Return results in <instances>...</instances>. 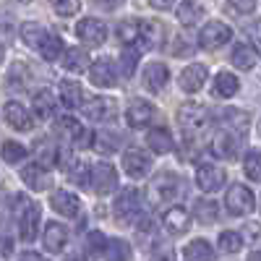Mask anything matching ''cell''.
Masks as SVG:
<instances>
[{"instance_id":"obj_52","label":"cell","mask_w":261,"mask_h":261,"mask_svg":"<svg viewBox=\"0 0 261 261\" xmlns=\"http://www.w3.org/2000/svg\"><path fill=\"white\" fill-rule=\"evenodd\" d=\"M3 55H6V53H3V45H0V63H3Z\"/></svg>"},{"instance_id":"obj_20","label":"cell","mask_w":261,"mask_h":261,"mask_svg":"<svg viewBox=\"0 0 261 261\" xmlns=\"http://www.w3.org/2000/svg\"><path fill=\"white\" fill-rule=\"evenodd\" d=\"M3 118H6V123H8L13 130H32V125H34L32 115L27 113V107L18 105V102H8V105H6Z\"/></svg>"},{"instance_id":"obj_47","label":"cell","mask_w":261,"mask_h":261,"mask_svg":"<svg viewBox=\"0 0 261 261\" xmlns=\"http://www.w3.org/2000/svg\"><path fill=\"white\" fill-rule=\"evenodd\" d=\"M97 6L105 8V11H118L123 6V0H97Z\"/></svg>"},{"instance_id":"obj_45","label":"cell","mask_w":261,"mask_h":261,"mask_svg":"<svg viewBox=\"0 0 261 261\" xmlns=\"http://www.w3.org/2000/svg\"><path fill=\"white\" fill-rule=\"evenodd\" d=\"M86 246H89V251L92 253H105V248H107V238L99 232V230H94V232H89V238H86Z\"/></svg>"},{"instance_id":"obj_32","label":"cell","mask_w":261,"mask_h":261,"mask_svg":"<svg viewBox=\"0 0 261 261\" xmlns=\"http://www.w3.org/2000/svg\"><path fill=\"white\" fill-rule=\"evenodd\" d=\"M120 146H123L120 134H113V130H97L94 134V149L102 151V154H113Z\"/></svg>"},{"instance_id":"obj_36","label":"cell","mask_w":261,"mask_h":261,"mask_svg":"<svg viewBox=\"0 0 261 261\" xmlns=\"http://www.w3.org/2000/svg\"><path fill=\"white\" fill-rule=\"evenodd\" d=\"M217 243H220L222 253H238L243 248V235L235 232V230H222L220 238H217Z\"/></svg>"},{"instance_id":"obj_34","label":"cell","mask_w":261,"mask_h":261,"mask_svg":"<svg viewBox=\"0 0 261 261\" xmlns=\"http://www.w3.org/2000/svg\"><path fill=\"white\" fill-rule=\"evenodd\" d=\"M204 16V8L199 3H193V0H183V3L178 6V21L186 27H193V24H199Z\"/></svg>"},{"instance_id":"obj_53","label":"cell","mask_w":261,"mask_h":261,"mask_svg":"<svg viewBox=\"0 0 261 261\" xmlns=\"http://www.w3.org/2000/svg\"><path fill=\"white\" fill-rule=\"evenodd\" d=\"M18 3H29V0H18Z\"/></svg>"},{"instance_id":"obj_14","label":"cell","mask_w":261,"mask_h":261,"mask_svg":"<svg viewBox=\"0 0 261 261\" xmlns=\"http://www.w3.org/2000/svg\"><path fill=\"white\" fill-rule=\"evenodd\" d=\"M162 227H165L170 235H183V232L191 227V212L183 209V206H170V209L162 214Z\"/></svg>"},{"instance_id":"obj_7","label":"cell","mask_w":261,"mask_h":261,"mask_svg":"<svg viewBox=\"0 0 261 261\" xmlns=\"http://www.w3.org/2000/svg\"><path fill=\"white\" fill-rule=\"evenodd\" d=\"M76 37L84 42V45L99 47V45H105V39H107V27L102 24V21H97V18H81L76 24Z\"/></svg>"},{"instance_id":"obj_50","label":"cell","mask_w":261,"mask_h":261,"mask_svg":"<svg viewBox=\"0 0 261 261\" xmlns=\"http://www.w3.org/2000/svg\"><path fill=\"white\" fill-rule=\"evenodd\" d=\"M21 261H42V258L34 256V253H24V256H21Z\"/></svg>"},{"instance_id":"obj_1","label":"cell","mask_w":261,"mask_h":261,"mask_svg":"<svg viewBox=\"0 0 261 261\" xmlns=\"http://www.w3.org/2000/svg\"><path fill=\"white\" fill-rule=\"evenodd\" d=\"M115 217L123 225H136L144 214V196L139 188H123L115 199Z\"/></svg>"},{"instance_id":"obj_3","label":"cell","mask_w":261,"mask_h":261,"mask_svg":"<svg viewBox=\"0 0 261 261\" xmlns=\"http://www.w3.org/2000/svg\"><path fill=\"white\" fill-rule=\"evenodd\" d=\"M39 222H42V209L39 204H29L24 196H18V235L24 243H34L39 235Z\"/></svg>"},{"instance_id":"obj_10","label":"cell","mask_w":261,"mask_h":261,"mask_svg":"<svg viewBox=\"0 0 261 261\" xmlns=\"http://www.w3.org/2000/svg\"><path fill=\"white\" fill-rule=\"evenodd\" d=\"M225 180H227L225 170L217 167V165H201L199 170H196V186H199L204 193H217V191H222Z\"/></svg>"},{"instance_id":"obj_25","label":"cell","mask_w":261,"mask_h":261,"mask_svg":"<svg viewBox=\"0 0 261 261\" xmlns=\"http://www.w3.org/2000/svg\"><path fill=\"white\" fill-rule=\"evenodd\" d=\"M32 107H34V118L39 120H50L55 115V97L50 89H39L32 99Z\"/></svg>"},{"instance_id":"obj_16","label":"cell","mask_w":261,"mask_h":261,"mask_svg":"<svg viewBox=\"0 0 261 261\" xmlns=\"http://www.w3.org/2000/svg\"><path fill=\"white\" fill-rule=\"evenodd\" d=\"M42 243L50 253H60L65 246H68V227L60 222H47L45 232H42Z\"/></svg>"},{"instance_id":"obj_29","label":"cell","mask_w":261,"mask_h":261,"mask_svg":"<svg viewBox=\"0 0 261 261\" xmlns=\"http://www.w3.org/2000/svg\"><path fill=\"white\" fill-rule=\"evenodd\" d=\"M238 89H241V81H238L232 73L227 71H220L214 76V97H222V99H230L238 94Z\"/></svg>"},{"instance_id":"obj_44","label":"cell","mask_w":261,"mask_h":261,"mask_svg":"<svg viewBox=\"0 0 261 261\" xmlns=\"http://www.w3.org/2000/svg\"><path fill=\"white\" fill-rule=\"evenodd\" d=\"M136 60H139V50H134V47H125V53L120 55L123 73H125V76H134V71H136Z\"/></svg>"},{"instance_id":"obj_8","label":"cell","mask_w":261,"mask_h":261,"mask_svg":"<svg viewBox=\"0 0 261 261\" xmlns=\"http://www.w3.org/2000/svg\"><path fill=\"white\" fill-rule=\"evenodd\" d=\"M154 118H157V110H154V105L146 102V99H134L125 107V123L130 128H146Z\"/></svg>"},{"instance_id":"obj_5","label":"cell","mask_w":261,"mask_h":261,"mask_svg":"<svg viewBox=\"0 0 261 261\" xmlns=\"http://www.w3.org/2000/svg\"><path fill=\"white\" fill-rule=\"evenodd\" d=\"M89 186L94 188L97 196H107L118 188V172L113 165L107 162H97L94 167H89Z\"/></svg>"},{"instance_id":"obj_33","label":"cell","mask_w":261,"mask_h":261,"mask_svg":"<svg viewBox=\"0 0 261 261\" xmlns=\"http://www.w3.org/2000/svg\"><path fill=\"white\" fill-rule=\"evenodd\" d=\"M193 217L201 225H214L217 217H220V206H217L214 201H209V199H199L196 206H193Z\"/></svg>"},{"instance_id":"obj_2","label":"cell","mask_w":261,"mask_h":261,"mask_svg":"<svg viewBox=\"0 0 261 261\" xmlns=\"http://www.w3.org/2000/svg\"><path fill=\"white\" fill-rule=\"evenodd\" d=\"M178 125H180V130L188 139L199 136L209 125V110L201 107V105H196V102H186L178 110Z\"/></svg>"},{"instance_id":"obj_13","label":"cell","mask_w":261,"mask_h":261,"mask_svg":"<svg viewBox=\"0 0 261 261\" xmlns=\"http://www.w3.org/2000/svg\"><path fill=\"white\" fill-rule=\"evenodd\" d=\"M162 24L160 21H139V37H136V50H151L162 45Z\"/></svg>"},{"instance_id":"obj_27","label":"cell","mask_w":261,"mask_h":261,"mask_svg":"<svg viewBox=\"0 0 261 261\" xmlns=\"http://www.w3.org/2000/svg\"><path fill=\"white\" fill-rule=\"evenodd\" d=\"M58 130H60V134H65V136H68L73 144H79V146H86V144H89V141H86V139H89V134H86V128H84L79 120L68 118V115L58 120Z\"/></svg>"},{"instance_id":"obj_24","label":"cell","mask_w":261,"mask_h":261,"mask_svg":"<svg viewBox=\"0 0 261 261\" xmlns=\"http://www.w3.org/2000/svg\"><path fill=\"white\" fill-rule=\"evenodd\" d=\"M183 261H214V248L204 238H196L188 246H183Z\"/></svg>"},{"instance_id":"obj_35","label":"cell","mask_w":261,"mask_h":261,"mask_svg":"<svg viewBox=\"0 0 261 261\" xmlns=\"http://www.w3.org/2000/svg\"><path fill=\"white\" fill-rule=\"evenodd\" d=\"M58 146H55V141H47V139H42L39 141V146H37V165H42V167H53V165H58Z\"/></svg>"},{"instance_id":"obj_40","label":"cell","mask_w":261,"mask_h":261,"mask_svg":"<svg viewBox=\"0 0 261 261\" xmlns=\"http://www.w3.org/2000/svg\"><path fill=\"white\" fill-rule=\"evenodd\" d=\"M68 178H71L76 186L86 188V186H89V165L81 162V160L71 162V167H68Z\"/></svg>"},{"instance_id":"obj_43","label":"cell","mask_w":261,"mask_h":261,"mask_svg":"<svg viewBox=\"0 0 261 261\" xmlns=\"http://www.w3.org/2000/svg\"><path fill=\"white\" fill-rule=\"evenodd\" d=\"M243 170H246V175H248L253 183H258L261 172H258V151H256V149H251L248 154H246V160H243Z\"/></svg>"},{"instance_id":"obj_51","label":"cell","mask_w":261,"mask_h":261,"mask_svg":"<svg viewBox=\"0 0 261 261\" xmlns=\"http://www.w3.org/2000/svg\"><path fill=\"white\" fill-rule=\"evenodd\" d=\"M248 261H258V253H256V251H253V253H251V258H248Z\"/></svg>"},{"instance_id":"obj_31","label":"cell","mask_w":261,"mask_h":261,"mask_svg":"<svg viewBox=\"0 0 261 261\" xmlns=\"http://www.w3.org/2000/svg\"><path fill=\"white\" fill-rule=\"evenodd\" d=\"M256 60H258V53L251 45H238L232 50V55H230V63L235 65V68H241V71H251L256 65Z\"/></svg>"},{"instance_id":"obj_37","label":"cell","mask_w":261,"mask_h":261,"mask_svg":"<svg viewBox=\"0 0 261 261\" xmlns=\"http://www.w3.org/2000/svg\"><path fill=\"white\" fill-rule=\"evenodd\" d=\"M107 261H130V246L125 241H107V248L102 253Z\"/></svg>"},{"instance_id":"obj_9","label":"cell","mask_w":261,"mask_h":261,"mask_svg":"<svg viewBox=\"0 0 261 261\" xmlns=\"http://www.w3.org/2000/svg\"><path fill=\"white\" fill-rule=\"evenodd\" d=\"M123 170L134 180L146 178L149 170H151V157L146 154L144 149H125V154H123Z\"/></svg>"},{"instance_id":"obj_38","label":"cell","mask_w":261,"mask_h":261,"mask_svg":"<svg viewBox=\"0 0 261 261\" xmlns=\"http://www.w3.org/2000/svg\"><path fill=\"white\" fill-rule=\"evenodd\" d=\"M136 37H139V21H123V24H118V39L125 47L136 50Z\"/></svg>"},{"instance_id":"obj_39","label":"cell","mask_w":261,"mask_h":261,"mask_svg":"<svg viewBox=\"0 0 261 261\" xmlns=\"http://www.w3.org/2000/svg\"><path fill=\"white\" fill-rule=\"evenodd\" d=\"M0 154H3V160L6 162H11V165H16V162H21V160H27V146H21L18 141H6L3 144V149H0Z\"/></svg>"},{"instance_id":"obj_4","label":"cell","mask_w":261,"mask_h":261,"mask_svg":"<svg viewBox=\"0 0 261 261\" xmlns=\"http://www.w3.org/2000/svg\"><path fill=\"white\" fill-rule=\"evenodd\" d=\"M225 206L230 214L235 217H243V214H251L256 209V199H253V193L251 188H246L243 183H235L227 188V196H225Z\"/></svg>"},{"instance_id":"obj_18","label":"cell","mask_w":261,"mask_h":261,"mask_svg":"<svg viewBox=\"0 0 261 261\" xmlns=\"http://www.w3.org/2000/svg\"><path fill=\"white\" fill-rule=\"evenodd\" d=\"M212 154L220 160H235L238 157V136L230 130H220L212 139Z\"/></svg>"},{"instance_id":"obj_46","label":"cell","mask_w":261,"mask_h":261,"mask_svg":"<svg viewBox=\"0 0 261 261\" xmlns=\"http://www.w3.org/2000/svg\"><path fill=\"white\" fill-rule=\"evenodd\" d=\"M227 3H230L238 13H253V11H256V0H227Z\"/></svg>"},{"instance_id":"obj_41","label":"cell","mask_w":261,"mask_h":261,"mask_svg":"<svg viewBox=\"0 0 261 261\" xmlns=\"http://www.w3.org/2000/svg\"><path fill=\"white\" fill-rule=\"evenodd\" d=\"M45 34H47L45 27H39V24H24V27H21V37H24V42L29 47H37Z\"/></svg>"},{"instance_id":"obj_30","label":"cell","mask_w":261,"mask_h":261,"mask_svg":"<svg viewBox=\"0 0 261 261\" xmlns=\"http://www.w3.org/2000/svg\"><path fill=\"white\" fill-rule=\"evenodd\" d=\"M63 68L68 71V73H84V71H89V55H86L84 50H65L63 53Z\"/></svg>"},{"instance_id":"obj_21","label":"cell","mask_w":261,"mask_h":261,"mask_svg":"<svg viewBox=\"0 0 261 261\" xmlns=\"http://www.w3.org/2000/svg\"><path fill=\"white\" fill-rule=\"evenodd\" d=\"M58 92H60V102L68 107V110H76V107H81L86 99H89L79 81H60Z\"/></svg>"},{"instance_id":"obj_15","label":"cell","mask_w":261,"mask_h":261,"mask_svg":"<svg viewBox=\"0 0 261 261\" xmlns=\"http://www.w3.org/2000/svg\"><path fill=\"white\" fill-rule=\"evenodd\" d=\"M141 79H144V86H146V89L157 94V92H162L165 86H167L170 71H167V65H165V63H146Z\"/></svg>"},{"instance_id":"obj_6","label":"cell","mask_w":261,"mask_h":261,"mask_svg":"<svg viewBox=\"0 0 261 261\" xmlns=\"http://www.w3.org/2000/svg\"><path fill=\"white\" fill-rule=\"evenodd\" d=\"M230 39H232V29L227 24H222V21H209L199 34V45L204 50H220Z\"/></svg>"},{"instance_id":"obj_28","label":"cell","mask_w":261,"mask_h":261,"mask_svg":"<svg viewBox=\"0 0 261 261\" xmlns=\"http://www.w3.org/2000/svg\"><path fill=\"white\" fill-rule=\"evenodd\" d=\"M146 144L154 154H167V151H172V146H175L167 128H151L146 134Z\"/></svg>"},{"instance_id":"obj_19","label":"cell","mask_w":261,"mask_h":261,"mask_svg":"<svg viewBox=\"0 0 261 261\" xmlns=\"http://www.w3.org/2000/svg\"><path fill=\"white\" fill-rule=\"evenodd\" d=\"M89 79H92L94 86H99V89H113L118 84L115 68H113L110 60H97L94 65H89Z\"/></svg>"},{"instance_id":"obj_11","label":"cell","mask_w":261,"mask_h":261,"mask_svg":"<svg viewBox=\"0 0 261 261\" xmlns=\"http://www.w3.org/2000/svg\"><path fill=\"white\" fill-rule=\"evenodd\" d=\"M79 110H84V115L89 118V120L105 123V120H110L118 113V107H115V102L110 97H94V99H86Z\"/></svg>"},{"instance_id":"obj_22","label":"cell","mask_w":261,"mask_h":261,"mask_svg":"<svg viewBox=\"0 0 261 261\" xmlns=\"http://www.w3.org/2000/svg\"><path fill=\"white\" fill-rule=\"evenodd\" d=\"M178 84H180V89H183V92H188V94L199 92L201 86L206 84V68H204V65H188V68H183V71H180Z\"/></svg>"},{"instance_id":"obj_42","label":"cell","mask_w":261,"mask_h":261,"mask_svg":"<svg viewBox=\"0 0 261 261\" xmlns=\"http://www.w3.org/2000/svg\"><path fill=\"white\" fill-rule=\"evenodd\" d=\"M58 16H76L81 11V0H50Z\"/></svg>"},{"instance_id":"obj_23","label":"cell","mask_w":261,"mask_h":261,"mask_svg":"<svg viewBox=\"0 0 261 261\" xmlns=\"http://www.w3.org/2000/svg\"><path fill=\"white\" fill-rule=\"evenodd\" d=\"M21 180H24L32 191H45L47 183H50V175H47V167H42L37 162L27 165L24 170H21Z\"/></svg>"},{"instance_id":"obj_49","label":"cell","mask_w":261,"mask_h":261,"mask_svg":"<svg viewBox=\"0 0 261 261\" xmlns=\"http://www.w3.org/2000/svg\"><path fill=\"white\" fill-rule=\"evenodd\" d=\"M151 6L154 8H160V11H167V8H172V3H175V0H149Z\"/></svg>"},{"instance_id":"obj_17","label":"cell","mask_w":261,"mask_h":261,"mask_svg":"<svg viewBox=\"0 0 261 261\" xmlns=\"http://www.w3.org/2000/svg\"><path fill=\"white\" fill-rule=\"evenodd\" d=\"M50 206H53L60 217H79V212H81L79 196L71 193V191H55V193L50 196Z\"/></svg>"},{"instance_id":"obj_12","label":"cell","mask_w":261,"mask_h":261,"mask_svg":"<svg viewBox=\"0 0 261 261\" xmlns=\"http://www.w3.org/2000/svg\"><path fill=\"white\" fill-rule=\"evenodd\" d=\"M151 191H154V196L160 201H175L178 193H180V178L175 172H162V175H157L154 183H151Z\"/></svg>"},{"instance_id":"obj_26","label":"cell","mask_w":261,"mask_h":261,"mask_svg":"<svg viewBox=\"0 0 261 261\" xmlns=\"http://www.w3.org/2000/svg\"><path fill=\"white\" fill-rule=\"evenodd\" d=\"M37 50H39V55L45 58V60H50V63H55V60H60L63 58V53H65V45H63V39L58 37V34H45L42 37V42L37 45Z\"/></svg>"},{"instance_id":"obj_48","label":"cell","mask_w":261,"mask_h":261,"mask_svg":"<svg viewBox=\"0 0 261 261\" xmlns=\"http://www.w3.org/2000/svg\"><path fill=\"white\" fill-rule=\"evenodd\" d=\"M149 261H172V253H170V251H162V253L154 251V253L149 256Z\"/></svg>"}]
</instances>
